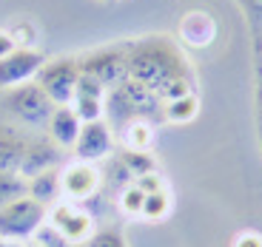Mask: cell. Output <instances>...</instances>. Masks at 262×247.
I'll return each mask as SVG.
<instances>
[{
	"label": "cell",
	"mask_w": 262,
	"mask_h": 247,
	"mask_svg": "<svg viewBox=\"0 0 262 247\" xmlns=\"http://www.w3.org/2000/svg\"><path fill=\"white\" fill-rule=\"evenodd\" d=\"M220 37V23L208 9H191L177 20V40L188 48H208Z\"/></svg>",
	"instance_id": "obj_6"
},
{
	"label": "cell",
	"mask_w": 262,
	"mask_h": 247,
	"mask_svg": "<svg viewBox=\"0 0 262 247\" xmlns=\"http://www.w3.org/2000/svg\"><path fill=\"white\" fill-rule=\"evenodd\" d=\"M54 108H57V103L49 97L46 88H43L37 80L12 85V88H3V111L20 125L46 128L52 114H54Z\"/></svg>",
	"instance_id": "obj_2"
},
{
	"label": "cell",
	"mask_w": 262,
	"mask_h": 247,
	"mask_svg": "<svg viewBox=\"0 0 262 247\" xmlns=\"http://www.w3.org/2000/svg\"><path fill=\"white\" fill-rule=\"evenodd\" d=\"M112 128L105 119H92V122H83V131H80V139L74 145V156L77 159H89V162H100L112 154Z\"/></svg>",
	"instance_id": "obj_10"
},
{
	"label": "cell",
	"mask_w": 262,
	"mask_h": 247,
	"mask_svg": "<svg viewBox=\"0 0 262 247\" xmlns=\"http://www.w3.org/2000/svg\"><path fill=\"white\" fill-rule=\"evenodd\" d=\"M29 193L52 208L54 202H60V196H63V170L49 168V170H43V174L32 176V179H29Z\"/></svg>",
	"instance_id": "obj_15"
},
{
	"label": "cell",
	"mask_w": 262,
	"mask_h": 247,
	"mask_svg": "<svg viewBox=\"0 0 262 247\" xmlns=\"http://www.w3.org/2000/svg\"><path fill=\"white\" fill-rule=\"evenodd\" d=\"M259 142H262V128H259Z\"/></svg>",
	"instance_id": "obj_28"
},
{
	"label": "cell",
	"mask_w": 262,
	"mask_h": 247,
	"mask_svg": "<svg viewBox=\"0 0 262 247\" xmlns=\"http://www.w3.org/2000/svg\"><path fill=\"white\" fill-rule=\"evenodd\" d=\"M120 165L131 174V179H137V176L148 174V170H160L157 156L151 154V151H134V148H123V154H120Z\"/></svg>",
	"instance_id": "obj_20"
},
{
	"label": "cell",
	"mask_w": 262,
	"mask_h": 247,
	"mask_svg": "<svg viewBox=\"0 0 262 247\" xmlns=\"http://www.w3.org/2000/svg\"><path fill=\"white\" fill-rule=\"evenodd\" d=\"M231 244H234V247H262V233H259V230H254V228L239 230V233H234Z\"/></svg>",
	"instance_id": "obj_26"
},
{
	"label": "cell",
	"mask_w": 262,
	"mask_h": 247,
	"mask_svg": "<svg viewBox=\"0 0 262 247\" xmlns=\"http://www.w3.org/2000/svg\"><path fill=\"white\" fill-rule=\"evenodd\" d=\"M29 244H37V247H66V244H72V239H69V236H66L63 230L49 219V225L43 221V225L32 233Z\"/></svg>",
	"instance_id": "obj_23"
},
{
	"label": "cell",
	"mask_w": 262,
	"mask_h": 247,
	"mask_svg": "<svg viewBox=\"0 0 262 247\" xmlns=\"http://www.w3.org/2000/svg\"><path fill=\"white\" fill-rule=\"evenodd\" d=\"M49 219H52L54 225H57V228L72 239V244H77V241H89V236L94 233L92 213L83 210L74 199L54 202L52 208H49Z\"/></svg>",
	"instance_id": "obj_8"
},
{
	"label": "cell",
	"mask_w": 262,
	"mask_h": 247,
	"mask_svg": "<svg viewBox=\"0 0 262 247\" xmlns=\"http://www.w3.org/2000/svg\"><path fill=\"white\" fill-rule=\"evenodd\" d=\"M85 244H92V247H125L128 241H125V236L120 233L117 228H108V230H94Z\"/></svg>",
	"instance_id": "obj_25"
},
{
	"label": "cell",
	"mask_w": 262,
	"mask_h": 247,
	"mask_svg": "<svg viewBox=\"0 0 262 247\" xmlns=\"http://www.w3.org/2000/svg\"><path fill=\"white\" fill-rule=\"evenodd\" d=\"M26 142L29 139L14 137L12 131L3 134V142H0V168H3V174H14V170H20L23 154H26Z\"/></svg>",
	"instance_id": "obj_18"
},
{
	"label": "cell",
	"mask_w": 262,
	"mask_h": 247,
	"mask_svg": "<svg viewBox=\"0 0 262 247\" xmlns=\"http://www.w3.org/2000/svg\"><path fill=\"white\" fill-rule=\"evenodd\" d=\"M143 208H145V190L131 179L117 196V210L125 219H143Z\"/></svg>",
	"instance_id": "obj_19"
},
{
	"label": "cell",
	"mask_w": 262,
	"mask_h": 247,
	"mask_svg": "<svg viewBox=\"0 0 262 247\" xmlns=\"http://www.w3.org/2000/svg\"><path fill=\"white\" fill-rule=\"evenodd\" d=\"M259 100H262V94H259Z\"/></svg>",
	"instance_id": "obj_29"
},
{
	"label": "cell",
	"mask_w": 262,
	"mask_h": 247,
	"mask_svg": "<svg viewBox=\"0 0 262 247\" xmlns=\"http://www.w3.org/2000/svg\"><path fill=\"white\" fill-rule=\"evenodd\" d=\"M43 65H46V57L37 48H14L12 54L0 57V80H3V88L37 80Z\"/></svg>",
	"instance_id": "obj_9"
},
{
	"label": "cell",
	"mask_w": 262,
	"mask_h": 247,
	"mask_svg": "<svg viewBox=\"0 0 262 247\" xmlns=\"http://www.w3.org/2000/svg\"><path fill=\"white\" fill-rule=\"evenodd\" d=\"M46 131L60 148H74L80 139V131H83V117L74 111V105H57Z\"/></svg>",
	"instance_id": "obj_13"
},
{
	"label": "cell",
	"mask_w": 262,
	"mask_h": 247,
	"mask_svg": "<svg viewBox=\"0 0 262 247\" xmlns=\"http://www.w3.org/2000/svg\"><path fill=\"white\" fill-rule=\"evenodd\" d=\"M0 193H3V202L20 199V196H26V193H29V179L20 174V170H14V174H3Z\"/></svg>",
	"instance_id": "obj_24"
},
{
	"label": "cell",
	"mask_w": 262,
	"mask_h": 247,
	"mask_svg": "<svg viewBox=\"0 0 262 247\" xmlns=\"http://www.w3.org/2000/svg\"><path fill=\"white\" fill-rule=\"evenodd\" d=\"M3 32L17 43V48H37V40H40V32H37V23L29 17H14L12 23H6Z\"/></svg>",
	"instance_id": "obj_22"
},
{
	"label": "cell",
	"mask_w": 262,
	"mask_h": 247,
	"mask_svg": "<svg viewBox=\"0 0 262 247\" xmlns=\"http://www.w3.org/2000/svg\"><path fill=\"white\" fill-rule=\"evenodd\" d=\"M103 185V174L97 170V162L89 159H74L63 168V196L74 202L92 199Z\"/></svg>",
	"instance_id": "obj_7"
},
{
	"label": "cell",
	"mask_w": 262,
	"mask_h": 247,
	"mask_svg": "<svg viewBox=\"0 0 262 247\" xmlns=\"http://www.w3.org/2000/svg\"><path fill=\"white\" fill-rule=\"evenodd\" d=\"M196 91V77L194 71L188 68H183V71H177L174 77H168L163 85L157 88V97L163 100V103H168V100H177V97H185V94H194Z\"/></svg>",
	"instance_id": "obj_17"
},
{
	"label": "cell",
	"mask_w": 262,
	"mask_h": 247,
	"mask_svg": "<svg viewBox=\"0 0 262 247\" xmlns=\"http://www.w3.org/2000/svg\"><path fill=\"white\" fill-rule=\"evenodd\" d=\"M105 97H108V88H105L97 77H92V74L83 71L72 105H74V111H77L80 117H83V122H92V119H103Z\"/></svg>",
	"instance_id": "obj_11"
},
{
	"label": "cell",
	"mask_w": 262,
	"mask_h": 247,
	"mask_svg": "<svg viewBox=\"0 0 262 247\" xmlns=\"http://www.w3.org/2000/svg\"><path fill=\"white\" fill-rule=\"evenodd\" d=\"M123 148H134V151H151L154 145V122L145 114H137L123 122Z\"/></svg>",
	"instance_id": "obj_14"
},
{
	"label": "cell",
	"mask_w": 262,
	"mask_h": 247,
	"mask_svg": "<svg viewBox=\"0 0 262 247\" xmlns=\"http://www.w3.org/2000/svg\"><path fill=\"white\" fill-rule=\"evenodd\" d=\"M134 182H137L140 188L145 190V193H151V190H160V188H165V176L160 174V170H148V174L137 176Z\"/></svg>",
	"instance_id": "obj_27"
},
{
	"label": "cell",
	"mask_w": 262,
	"mask_h": 247,
	"mask_svg": "<svg viewBox=\"0 0 262 247\" xmlns=\"http://www.w3.org/2000/svg\"><path fill=\"white\" fill-rule=\"evenodd\" d=\"M171 208H174V199H171V190H168V185H165V188H160V190L145 193L143 219L145 221H163V219H168Z\"/></svg>",
	"instance_id": "obj_21"
},
{
	"label": "cell",
	"mask_w": 262,
	"mask_h": 247,
	"mask_svg": "<svg viewBox=\"0 0 262 247\" xmlns=\"http://www.w3.org/2000/svg\"><path fill=\"white\" fill-rule=\"evenodd\" d=\"M57 162H60V145L52 137L49 139H29L23 162H20V174L26 176V179H32V176L54 168Z\"/></svg>",
	"instance_id": "obj_12"
},
{
	"label": "cell",
	"mask_w": 262,
	"mask_h": 247,
	"mask_svg": "<svg viewBox=\"0 0 262 247\" xmlns=\"http://www.w3.org/2000/svg\"><path fill=\"white\" fill-rule=\"evenodd\" d=\"M85 74L97 77L100 83L112 91L117 85H123L128 80V43H120V46H103L97 52H89L80 57Z\"/></svg>",
	"instance_id": "obj_5"
},
{
	"label": "cell",
	"mask_w": 262,
	"mask_h": 247,
	"mask_svg": "<svg viewBox=\"0 0 262 247\" xmlns=\"http://www.w3.org/2000/svg\"><path fill=\"white\" fill-rule=\"evenodd\" d=\"M80 77H83L80 57H54V60H46V65L40 68L37 83L46 88V94L57 105H72Z\"/></svg>",
	"instance_id": "obj_4"
},
{
	"label": "cell",
	"mask_w": 262,
	"mask_h": 247,
	"mask_svg": "<svg viewBox=\"0 0 262 247\" xmlns=\"http://www.w3.org/2000/svg\"><path fill=\"white\" fill-rule=\"evenodd\" d=\"M188 68L185 57L174 43L163 37H143L128 43V77L157 91L160 85L177 71Z\"/></svg>",
	"instance_id": "obj_1"
},
{
	"label": "cell",
	"mask_w": 262,
	"mask_h": 247,
	"mask_svg": "<svg viewBox=\"0 0 262 247\" xmlns=\"http://www.w3.org/2000/svg\"><path fill=\"white\" fill-rule=\"evenodd\" d=\"M196 114H200V97H196V91L163 103V119L168 125H188L196 119Z\"/></svg>",
	"instance_id": "obj_16"
},
{
	"label": "cell",
	"mask_w": 262,
	"mask_h": 247,
	"mask_svg": "<svg viewBox=\"0 0 262 247\" xmlns=\"http://www.w3.org/2000/svg\"><path fill=\"white\" fill-rule=\"evenodd\" d=\"M49 205L34 199L32 193L20 196V199L3 202L0 210V241L3 244H26L32 233L46 221Z\"/></svg>",
	"instance_id": "obj_3"
}]
</instances>
